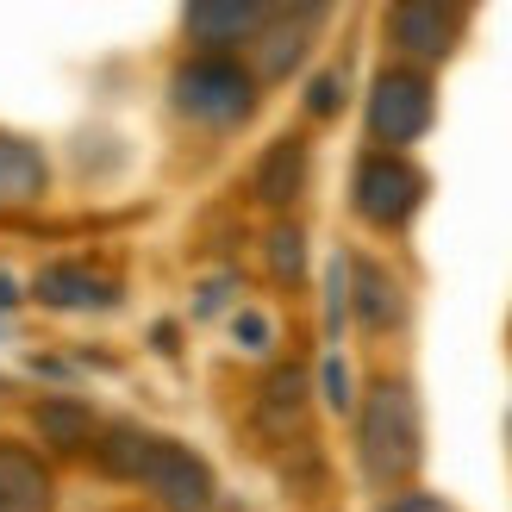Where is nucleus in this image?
Wrapping results in <instances>:
<instances>
[{"mask_svg":"<svg viewBox=\"0 0 512 512\" xmlns=\"http://www.w3.org/2000/svg\"><path fill=\"white\" fill-rule=\"evenodd\" d=\"M238 338H244V350H269V319L263 313H238Z\"/></svg>","mask_w":512,"mask_h":512,"instance_id":"obj_19","label":"nucleus"},{"mask_svg":"<svg viewBox=\"0 0 512 512\" xmlns=\"http://www.w3.org/2000/svg\"><path fill=\"white\" fill-rule=\"evenodd\" d=\"M38 425L50 431V444H57V450H88V438H94V419L82 413V406H69V400L38 406Z\"/></svg>","mask_w":512,"mask_h":512,"instance_id":"obj_15","label":"nucleus"},{"mask_svg":"<svg viewBox=\"0 0 512 512\" xmlns=\"http://www.w3.org/2000/svg\"><path fill=\"white\" fill-rule=\"evenodd\" d=\"M169 100H175V113H182V119L225 132V125H244L256 113V75L238 69L232 57H194V63L175 69Z\"/></svg>","mask_w":512,"mask_h":512,"instance_id":"obj_2","label":"nucleus"},{"mask_svg":"<svg viewBox=\"0 0 512 512\" xmlns=\"http://www.w3.org/2000/svg\"><path fill=\"white\" fill-rule=\"evenodd\" d=\"M344 88V75H313V94H306V113H319V119H331V113H338V94Z\"/></svg>","mask_w":512,"mask_h":512,"instance_id":"obj_17","label":"nucleus"},{"mask_svg":"<svg viewBox=\"0 0 512 512\" xmlns=\"http://www.w3.org/2000/svg\"><path fill=\"white\" fill-rule=\"evenodd\" d=\"M256 200H263V207H294L300 200V188H306V144L300 138H281L275 150L263 163H256Z\"/></svg>","mask_w":512,"mask_h":512,"instance_id":"obj_10","label":"nucleus"},{"mask_svg":"<svg viewBox=\"0 0 512 512\" xmlns=\"http://www.w3.org/2000/svg\"><path fill=\"white\" fill-rule=\"evenodd\" d=\"M300 394H306V381H300V369H281L269 388H263V431H275V438H288V431L300 425Z\"/></svg>","mask_w":512,"mask_h":512,"instance_id":"obj_14","label":"nucleus"},{"mask_svg":"<svg viewBox=\"0 0 512 512\" xmlns=\"http://www.w3.org/2000/svg\"><path fill=\"white\" fill-rule=\"evenodd\" d=\"M388 512H450L444 500H431V494H406V500H394Z\"/></svg>","mask_w":512,"mask_h":512,"instance_id":"obj_20","label":"nucleus"},{"mask_svg":"<svg viewBox=\"0 0 512 512\" xmlns=\"http://www.w3.org/2000/svg\"><path fill=\"white\" fill-rule=\"evenodd\" d=\"M269 7H188V32L200 44H244L263 32Z\"/></svg>","mask_w":512,"mask_h":512,"instance_id":"obj_13","label":"nucleus"},{"mask_svg":"<svg viewBox=\"0 0 512 512\" xmlns=\"http://www.w3.org/2000/svg\"><path fill=\"white\" fill-rule=\"evenodd\" d=\"M425 200V175L406 163V157H388V150H375V157H363V169H356V213H363L369 225H406L419 213Z\"/></svg>","mask_w":512,"mask_h":512,"instance_id":"obj_5","label":"nucleus"},{"mask_svg":"<svg viewBox=\"0 0 512 512\" xmlns=\"http://www.w3.org/2000/svg\"><path fill=\"white\" fill-rule=\"evenodd\" d=\"M431 125V82L419 69H381L369 88V138L400 157V144H413Z\"/></svg>","mask_w":512,"mask_h":512,"instance_id":"obj_3","label":"nucleus"},{"mask_svg":"<svg viewBox=\"0 0 512 512\" xmlns=\"http://www.w3.org/2000/svg\"><path fill=\"white\" fill-rule=\"evenodd\" d=\"M0 512H50V475L19 444H0Z\"/></svg>","mask_w":512,"mask_h":512,"instance_id":"obj_9","label":"nucleus"},{"mask_svg":"<svg viewBox=\"0 0 512 512\" xmlns=\"http://www.w3.org/2000/svg\"><path fill=\"white\" fill-rule=\"evenodd\" d=\"M463 25H469V7L413 0V7H394V13H388V38H394V50H406V57L438 63V57H450V50H456Z\"/></svg>","mask_w":512,"mask_h":512,"instance_id":"obj_6","label":"nucleus"},{"mask_svg":"<svg viewBox=\"0 0 512 512\" xmlns=\"http://www.w3.org/2000/svg\"><path fill=\"white\" fill-rule=\"evenodd\" d=\"M44 194V157L25 138H0V207H32Z\"/></svg>","mask_w":512,"mask_h":512,"instance_id":"obj_12","label":"nucleus"},{"mask_svg":"<svg viewBox=\"0 0 512 512\" xmlns=\"http://www.w3.org/2000/svg\"><path fill=\"white\" fill-rule=\"evenodd\" d=\"M32 294L44 306H57V313H94V306H113L119 300V281L100 275V269H88V263H50L32 281Z\"/></svg>","mask_w":512,"mask_h":512,"instance_id":"obj_8","label":"nucleus"},{"mask_svg":"<svg viewBox=\"0 0 512 512\" xmlns=\"http://www.w3.org/2000/svg\"><path fill=\"white\" fill-rule=\"evenodd\" d=\"M269 269L281 281H300V269H306V238L294 232V225H281V232L269 238Z\"/></svg>","mask_w":512,"mask_h":512,"instance_id":"obj_16","label":"nucleus"},{"mask_svg":"<svg viewBox=\"0 0 512 512\" xmlns=\"http://www.w3.org/2000/svg\"><path fill=\"white\" fill-rule=\"evenodd\" d=\"M132 481L150 488L157 506H169V512H207L213 506V469L200 463L188 444H175V438H150V450H144V463H138Z\"/></svg>","mask_w":512,"mask_h":512,"instance_id":"obj_4","label":"nucleus"},{"mask_svg":"<svg viewBox=\"0 0 512 512\" xmlns=\"http://www.w3.org/2000/svg\"><path fill=\"white\" fill-rule=\"evenodd\" d=\"M350 275H356V313H363V325H375V331H388V325H400L406 319V300H400V281L381 269V263H350Z\"/></svg>","mask_w":512,"mask_h":512,"instance_id":"obj_11","label":"nucleus"},{"mask_svg":"<svg viewBox=\"0 0 512 512\" xmlns=\"http://www.w3.org/2000/svg\"><path fill=\"white\" fill-rule=\"evenodd\" d=\"M325 19H331L325 7H269L263 38H256V75L281 82V75H288V69L306 57V38H313Z\"/></svg>","mask_w":512,"mask_h":512,"instance_id":"obj_7","label":"nucleus"},{"mask_svg":"<svg viewBox=\"0 0 512 512\" xmlns=\"http://www.w3.org/2000/svg\"><path fill=\"white\" fill-rule=\"evenodd\" d=\"M425 456V431H419V406H413V388L406 381H381L363 406V469L381 488H400L413 481Z\"/></svg>","mask_w":512,"mask_h":512,"instance_id":"obj_1","label":"nucleus"},{"mask_svg":"<svg viewBox=\"0 0 512 512\" xmlns=\"http://www.w3.org/2000/svg\"><path fill=\"white\" fill-rule=\"evenodd\" d=\"M7 306H19V281L0 269V313H7Z\"/></svg>","mask_w":512,"mask_h":512,"instance_id":"obj_21","label":"nucleus"},{"mask_svg":"<svg viewBox=\"0 0 512 512\" xmlns=\"http://www.w3.org/2000/svg\"><path fill=\"white\" fill-rule=\"evenodd\" d=\"M325 400L338 406V413L350 406V369H344V356H325Z\"/></svg>","mask_w":512,"mask_h":512,"instance_id":"obj_18","label":"nucleus"}]
</instances>
